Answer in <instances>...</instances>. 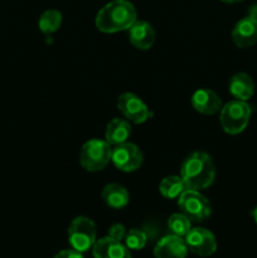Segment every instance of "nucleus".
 Masks as SVG:
<instances>
[{
	"label": "nucleus",
	"mask_w": 257,
	"mask_h": 258,
	"mask_svg": "<svg viewBox=\"0 0 257 258\" xmlns=\"http://www.w3.org/2000/svg\"><path fill=\"white\" fill-rule=\"evenodd\" d=\"M251 214H252V217H253L254 222H256V224H257V207L253 209V211L251 212Z\"/></svg>",
	"instance_id": "393cba45"
},
{
	"label": "nucleus",
	"mask_w": 257,
	"mask_h": 258,
	"mask_svg": "<svg viewBox=\"0 0 257 258\" xmlns=\"http://www.w3.org/2000/svg\"><path fill=\"white\" fill-rule=\"evenodd\" d=\"M125 246L128 249H133V251H139V249H143L146 246V242H148V234L144 231L138 228H133L126 233L125 236Z\"/></svg>",
	"instance_id": "412c9836"
},
{
	"label": "nucleus",
	"mask_w": 257,
	"mask_h": 258,
	"mask_svg": "<svg viewBox=\"0 0 257 258\" xmlns=\"http://www.w3.org/2000/svg\"><path fill=\"white\" fill-rule=\"evenodd\" d=\"M249 17L254 18V19L257 20V5H256V7H252V9H251V14H249Z\"/></svg>",
	"instance_id": "b1692460"
},
{
	"label": "nucleus",
	"mask_w": 257,
	"mask_h": 258,
	"mask_svg": "<svg viewBox=\"0 0 257 258\" xmlns=\"http://www.w3.org/2000/svg\"><path fill=\"white\" fill-rule=\"evenodd\" d=\"M251 106L246 101L234 100L221 108L219 122L222 128L229 135H237L247 127L251 117Z\"/></svg>",
	"instance_id": "7ed1b4c3"
},
{
	"label": "nucleus",
	"mask_w": 257,
	"mask_h": 258,
	"mask_svg": "<svg viewBox=\"0 0 257 258\" xmlns=\"http://www.w3.org/2000/svg\"><path fill=\"white\" fill-rule=\"evenodd\" d=\"M191 105L197 112L203 115H214L221 111L222 101L214 91L199 88L191 96Z\"/></svg>",
	"instance_id": "4468645a"
},
{
	"label": "nucleus",
	"mask_w": 257,
	"mask_h": 258,
	"mask_svg": "<svg viewBox=\"0 0 257 258\" xmlns=\"http://www.w3.org/2000/svg\"><path fill=\"white\" fill-rule=\"evenodd\" d=\"M186 185L181 176L170 175L164 178L159 184V191L166 199L179 198L186 190Z\"/></svg>",
	"instance_id": "a211bd4d"
},
{
	"label": "nucleus",
	"mask_w": 257,
	"mask_h": 258,
	"mask_svg": "<svg viewBox=\"0 0 257 258\" xmlns=\"http://www.w3.org/2000/svg\"><path fill=\"white\" fill-rule=\"evenodd\" d=\"M180 176L188 189H207L212 185L216 178L213 160L204 151H194L186 156L181 164Z\"/></svg>",
	"instance_id": "f257e3e1"
},
{
	"label": "nucleus",
	"mask_w": 257,
	"mask_h": 258,
	"mask_svg": "<svg viewBox=\"0 0 257 258\" xmlns=\"http://www.w3.org/2000/svg\"><path fill=\"white\" fill-rule=\"evenodd\" d=\"M188 247L183 237L169 234L163 237L154 248L155 258H186Z\"/></svg>",
	"instance_id": "9d476101"
},
{
	"label": "nucleus",
	"mask_w": 257,
	"mask_h": 258,
	"mask_svg": "<svg viewBox=\"0 0 257 258\" xmlns=\"http://www.w3.org/2000/svg\"><path fill=\"white\" fill-rule=\"evenodd\" d=\"M117 108L123 117L134 123H143L150 117L148 106L135 93H122L117 100Z\"/></svg>",
	"instance_id": "1a4fd4ad"
},
{
	"label": "nucleus",
	"mask_w": 257,
	"mask_h": 258,
	"mask_svg": "<svg viewBox=\"0 0 257 258\" xmlns=\"http://www.w3.org/2000/svg\"><path fill=\"white\" fill-rule=\"evenodd\" d=\"M102 201L107 207L112 209L125 208L130 201L128 191L122 185L116 183H110L102 189Z\"/></svg>",
	"instance_id": "dca6fc26"
},
{
	"label": "nucleus",
	"mask_w": 257,
	"mask_h": 258,
	"mask_svg": "<svg viewBox=\"0 0 257 258\" xmlns=\"http://www.w3.org/2000/svg\"><path fill=\"white\" fill-rule=\"evenodd\" d=\"M229 93L236 100L248 101L254 93V83L247 73H236L229 81Z\"/></svg>",
	"instance_id": "2eb2a0df"
},
{
	"label": "nucleus",
	"mask_w": 257,
	"mask_h": 258,
	"mask_svg": "<svg viewBox=\"0 0 257 258\" xmlns=\"http://www.w3.org/2000/svg\"><path fill=\"white\" fill-rule=\"evenodd\" d=\"M186 247L194 254L208 257L216 252L217 241L214 234L206 228H193L184 237Z\"/></svg>",
	"instance_id": "6e6552de"
},
{
	"label": "nucleus",
	"mask_w": 257,
	"mask_h": 258,
	"mask_svg": "<svg viewBox=\"0 0 257 258\" xmlns=\"http://www.w3.org/2000/svg\"><path fill=\"white\" fill-rule=\"evenodd\" d=\"M181 213L194 222H203L211 216L212 208L208 199L199 190L186 189L178 199Z\"/></svg>",
	"instance_id": "423d86ee"
},
{
	"label": "nucleus",
	"mask_w": 257,
	"mask_h": 258,
	"mask_svg": "<svg viewBox=\"0 0 257 258\" xmlns=\"http://www.w3.org/2000/svg\"><path fill=\"white\" fill-rule=\"evenodd\" d=\"M62 24V14L58 10L49 9L45 10L39 18V29L40 32L44 34H52V33L57 32Z\"/></svg>",
	"instance_id": "6ab92c4d"
},
{
	"label": "nucleus",
	"mask_w": 257,
	"mask_h": 258,
	"mask_svg": "<svg viewBox=\"0 0 257 258\" xmlns=\"http://www.w3.org/2000/svg\"><path fill=\"white\" fill-rule=\"evenodd\" d=\"M111 160L113 165L121 171L131 173V171L138 170L141 166L144 160L143 153L140 149L131 143H123L120 145H116L111 151Z\"/></svg>",
	"instance_id": "0eeeda50"
},
{
	"label": "nucleus",
	"mask_w": 257,
	"mask_h": 258,
	"mask_svg": "<svg viewBox=\"0 0 257 258\" xmlns=\"http://www.w3.org/2000/svg\"><path fill=\"white\" fill-rule=\"evenodd\" d=\"M96 226L87 217H77L73 219L68 228V241L73 249L86 252L93 247L96 242Z\"/></svg>",
	"instance_id": "39448f33"
},
{
	"label": "nucleus",
	"mask_w": 257,
	"mask_h": 258,
	"mask_svg": "<svg viewBox=\"0 0 257 258\" xmlns=\"http://www.w3.org/2000/svg\"><path fill=\"white\" fill-rule=\"evenodd\" d=\"M92 254L93 258H131L130 251L125 244L108 236L95 242Z\"/></svg>",
	"instance_id": "ddd939ff"
},
{
	"label": "nucleus",
	"mask_w": 257,
	"mask_h": 258,
	"mask_svg": "<svg viewBox=\"0 0 257 258\" xmlns=\"http://www.w3.org/2000/svg\"><path fill=\"white\" fill-rule=\"evenodd\" d=\"M54 258H85L82 252L76 251V249H63V251L58 252Z\"/></svg>",
	"instance_id": "5701e85b"
},
{
	"label": "nucleus",
	"mask_w": 257,
	"mask_h": 258,
	"mask_svg": "<svg viewBox=\"0 0 257 258\" xmlns=\"http://www.w3.org/2000/svg\"><path fill=\"white\" fill-rule=\"evenodd\" d=\"M111 145L106 140L92 139L81 149L80 163L87 171H100L111 160Z\"/></svg>",
	"instance_id": "20e7f679"
},
{
	"label": "nucleus",
	"mask_w": 257,
	"mask_h": 258,
	"mask_svg": "<svg viewBox=\"0 0 257 258\" xmlns=\"http://www.w3.org/2000/svg\"><path fill=\"white\" fill-rule=\"evenodd\" d=\"M222 2L229 3V4H232V3H238V2H242V0H222Z\"/></svg>",
	"instance_id": "a878e982"
},
{
	"label": "nucleus",
	"mask_w": 257,
	"mask_h": 258,
	"mask_svg": "<svg viewBox=\"0 0 257 258\" xmlns=\"http://www.w3.org/2000/svg\"><path fill=\"white\" fill-rule=\"evenodd\" d=\"M131 135V126L123 118H113L106 127L105 139L110 145H120L127 141Z\"/></svg>",
	"instance_id": "f3484780"
},
{
	"label": "nucleus",
	"mask_w": 257,
	"mask_h": 258,
	"mask_svg": "<svg viewBox=\"0 0 257 258\" xmlns=\"http://www.w3.org/2000/svg\"><path fill=\"white\" fill-rule=\"evenodd\" d=\"M126 236V229L123 227V224L121 223H115L110 227L108 229V237L113 239H117V241H122Z\"/></svg>",
	"instance_id": "4be33fe9"
},
{
	"label": "nucleus",
	"mask_w": 257,
	"mask_h": 258,
	"mask_svg": "<svg viewBox=\"0 0 257 258\" xmlns=\"http://www.w3.org/2000/svg\"><path fill=\"white\" fill-rule=\"evenodd\" d=\"M232 40L238 48L252 47L257 42V20L249 15L238 20L232 30Z\"/></svg>",
	"instance_id": "9b49d317"
},
{
	"label": "nucleus",
	"mask_w": 257,
	"mask_h": 258,
	"mask_svg": "<svg viewBox=\"0 0 257 258\" xmlns=\"http://www.w3.org/2000/svg\"><path fill=\"white\" fill-rule=\"evenodd\" d=\"M138 13L127 0H112L96 15L95 24L100 32L116 33L128 30L136 22Z\"/></svg>",
	"instance_id": "f03ea898"
},
{
	"label": "nucleus",
	"mask_w": 257,
	"mask_h": 258,
	"mask_svg": "<svg viewBox=\"0 0 257 258\" xmlns=\"http://www.w3.org/2000/svg\"><path fill=\"white\" fill-rule=\"evenodd\" d=\"M128 39L131 44L138 49L148 50L155 42V30L153 25L145 20H136L128 28Z\"/></svg>",
	"instance_id": "f8f14e48"
},
{
	"label": "nucleus",
	"mask_w": 257,
	"mask_h": 258,
	"mask_svg": "<svg viewBox=\"0 0 257 258\" xmlns=\"http://www.w3.org/2000/svg\"><path fill=\"white\" fill-rule=\"evenodd\" d=\"M168 228L171 234H175L179 237H185L188 232L191 229L190 219L185 214L174 213L168 219Z\"/></svg>",
	"instance_id": "aec40b11"
}]
</instances>
